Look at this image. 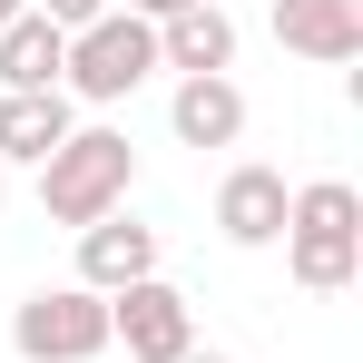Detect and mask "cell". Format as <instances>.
<instances>
[{"label": "cell", "instance_id": "cell-1", "mask_svg": "<svg viewBox=\"0 0 363 363\" xmlns=\"http://www.w3.org/2000/svg\"><path fill=\"white\" fill-rule=\"evenodd\" d=\"M128 186H138V147H128V128H69L60 147L40 157V216L79 236V226L118 216Z\"/></svg>", "mask_w": 363, "mask_h": 363}, {"label": "cell", "instance_id": "cell-2", "mask_svg": "<svg viewBox=\"0 0 363 363\" xmlns=\"http://www.w3.org/2000/svg\"><path fill=\"white\" fill-rule=\"evenodd\" d=\"M285 275H295L304 295H344L363 275V196L344 177H314L285 196Z\"/></svg>", "mask_w": 363, "mask_h": 363}, {"label": "cell", "instance_id": "cell-3", "mask_svg": "<svg viewBox=\"0 0 363 363\" xmlns=\"http://www.w3.org/2000/svg\"><path fill=\"white\" fill-rule=\"evenodd\" d=\"M157 79V20H128V10H99L89 30H69V108H118Z\"/></svg>", "mask_w": 363, "mask_h": 363}, {"label": "cell", "instance_id": "cell-4", "mask_svg": "<svg viewBox=\"0 0 363 363\" xmlns=\"http://www.w3.org/2000/svg\"><path fill=\"white\" fill-rule=\"evenodd\" d=\"M10 354L20 363H99L108 354V295H89V285H30L10 304Z\"/></svg>", "mask_w": 363, "mask_h": 363}, {"label": "cell", "instance_id": "cell-5", "mask_svg": "<svg viewBox=\"0 0 363 363\" xmlns=\"http://www.w3.org/2000/svg\"><path fill=\"white\" fill-rule=\"evenodd\" d=\"M108 344H118L128 363H186L196 354V304H186L167 275H147V285L108 295Z\"/></svg>", "mask_w": 363, "mask_h": 363}, {"label": "cell", "instance_id": "cell-6", "mask_svg": "<svg viewBox=\"0 0 363 363\" xmlns=\"http://www.w3.org/2000/svg\"><path fill=\"white\" fill-rule=\"evenodd\" d=\"M157 275V226H138V216H99V226H79V275L69 285H89V295H128V285H147Z\"/></svg>", "mask_w": 363, "mask_h": 363}, {"label": "cell", "instance_id": "cell-7", "mask_svg": "<svg viewBox=\"0 0 363 363\" xmlns=\"http://www.w3.org/2000/svg\"><path fill=\"white\" fill-rule=\"evenodd\" d=\"M285 196H295L285 167H255V157L226 167V177H216V236L226 245H275L285 236Z\"/></svg>", "mask_w": 363, "mask_h": 363}, {"label": "cell", "instance_id": "cell-8", "mask_svg": "<svg viewBox=\"0 0 363 363\" xmlns=\"http://www.w3.org/2000/svg\"><path fill=\"white\" fill-rule=\"evenodd\" d=\"M275 40L314 69L363 60V0H275Z\"/></svg>", "mask_w": 363, "mask_h": 363}, {"label": "cell", "instance_id": "cell-9", "mask_svg": "<svg viewBox=\"0 0 363 363\" xmlns=\"http://www.w3.org/2000/svg\"><path fill=\"white\" fill-rule=\"evenodd\" d=\"M157 69H177V79H226V69H236V20H226L216 0H186L177 20H157Z\"/></svg>", "mask_w": 363, "mask_h": 363}, {"label": "cell", "instance_id": "cell-10", "mask_svg": "<svg viewBox=\"0 0 363 363\" xmlns=\"http://www.w3.org/2000/svg\"><path fill=\"white\" fill-rule=\"evenodd\" d=\"M167 128H177V147H236L245 138V89L236 79H177Z\"/></svg>", "mask_w": 363, "mask_h": 363}, {"label": "cell", "instance_id": "cell-11", "mask_svg": "<svg viewBox=\"0 0 363 363\" xmlns=\"http://www.w3.org/2000/svg\"><path fill=\"white\" fill-rule=\"evenodd\" d=\"M69 69V30H50L40 10H20L0 30V99H30V89H60Z\"/></svg>", "mask_w": 363, "mask_h": 363}, {"label": "cell", "instance_id": "cell-12", "mask_svg": "<svg viewBox=\"0 0 363 363\" xmlns=\"http://www.w3.org/2000/svg\"><path fill=\"white\" fill-rule=\"evenodd\" d=\"M79 108H69V89H30V99H0V157H20V167H40L50 147H60Z\"/></svg>", "mask_w": 363, "mask_h": 363}, {"label": "cell", "instance_id": "cell-13", "mask_svg": "<svg viewBox=\"0 0 363 363\" xmlns=\"http://www.w3.org/2000/svg\"><path fill=\"white\" fill-rule=\"evenodd\" d=\"M30 10H40V20H50V30H89V20H99V10H108V0H30Z\"/></svg>", "mask_w": 363, "mask_h": 363}, {"label": "cell", "instance_id": "cell-14", "mask_svg": "<svg viewBox=\"0 0 363 363\" xmlns=\"http://www.w3.org/2000/svg\"><path fill=\"white\" fill-rule=\"evenodd\" d=\"M108 10H128V20H177L186 0H108Z\"/></svg>", "mask_w": 363, "mask_h": 363}, {"label": "cell", "instance_id": "cell-15", "mask_svg": "<svg viewBox=\"0 0 363 363\" xmlns=\"http://www.w3.org/2000/svg\"><path fill=\"white\" fill-rule=\"evenodd\" d=\"M20 10H30V0H0V30H10V20H20Z\"/></svg>", "mask_w": 363, "mask_h": 363}, {"label": "cell", "instance_id": "cell-16", "mask_svg": "<svg viewBox=\"0 0 363 363\" xmlns=\"http://www.w3.org/2000/svg\"><path fill=\"white\" fill-rule=\"evenodd\" d=\"M186 363H226V354H216V344H196V354H186Z\"/></svg>", "mask_w": 363, "mask_h": 363}]
</instances>
